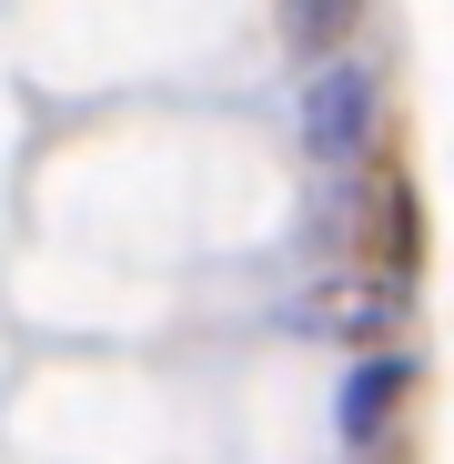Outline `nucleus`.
<instances>
[{"label":"nucleus","instance_id":"7ed1b4c3","mask_svg":"<svg viewBox=\"0 0 454 464\" xmlns=\"http://www.w3.org/2000/svg\"><path fill=\"white\" fill-rule=\"evenodd\" d=\"M293 21H303V41H314V51H333L343 21H353V0H293Z\"/></svg>","mask_w":454,"mask_h":464},{"label":"nucleus","instance_id":"f03ea898","mask_svg":"<svg viewBox=\"0 0 454 464\" xmlns=\"http://www.w3.org/2000/svg\"><path fill=\"white\" fill-rule=\"evenodd\" d=\"M404 383H414V363H404V353H373V363H353V373H343V394H333L343 444H384V414L404 404Z\"/></svg>","mask_w":454,"mask_h":464},{"label":"nucleus","instance_id":"f257e3e1","mask_svg":"<svg viewBox=\"0 0 454 464\" xmlns=\"http://www.w3.org/2000/svg\"><path fill=\"white\" fill-rule=\"evenodd\" d=\"M363 131H373V71H363V61H324L314 82H303V151L353 162Z\"/></svg>","mask_w":454,"mask_h":464}]
</instances>
